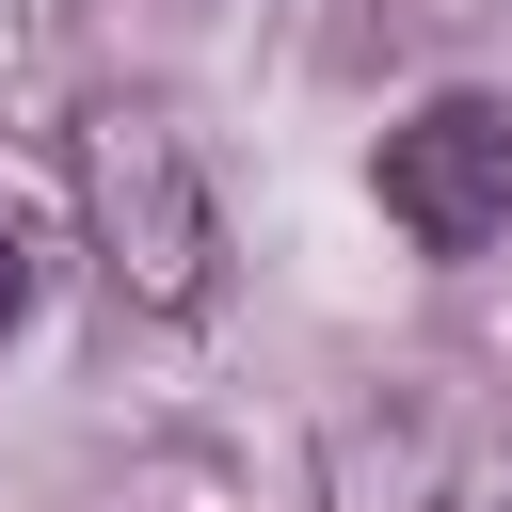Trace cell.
<instances>
[{
  "instance_id": "obj_1",
  "label": "cell",
  "mask_w": 512,
  "mask_h": 512,
  "mask_svg": "<svg viewBox=\"0 0 512 512\" xmlns=\"http://www.w3.org/2000/svg\"><path fill=\"white\" fill-rule=\"evenodd\" d=\"M80 224H96L112 304H144V320H192L224 288V208H208L192 128L160 96H96L80 112Z\"/></svg>"
},
{
  "instance_id": "obj_2",
  "label": "cell",
  "mask_w": 512,
  "mask_h": 512,
  "mask_svg": "<svg viewBox=\"0 0 512 512\" xmlns=\"http://www.w3.org/2000/svg\"><path fill=\"white\" fill-rule=\"evenodd\" d=\"M384 224L416 256H480L512 224V96H432L384 128Z\"/></svg>"
},
{
  "instance_id": "obj_3",
  "label": "cell",
  "mask_w": 512,
  "mask_h": 512,
  "mask_svg": "<svg viewBox=\"0 0 512 512\" xmlns=\"http://www.w3.org/2000/svg\"><path fill=\"white\" fill-rule=\"evenodd\" d=\"M32 320V256H16V224H0V336Z\"/></svg>"
}]
</instances>
